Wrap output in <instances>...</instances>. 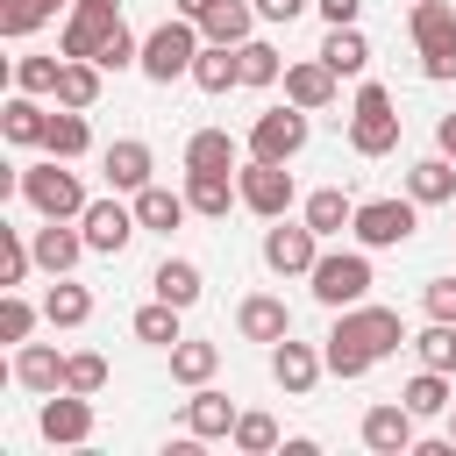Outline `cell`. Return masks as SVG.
I'll use <instances>...</instances> for the list:
<instances>
[{"label": "cell", "instance_id": "21", "mask_svg": "<svg viewBox=\"0 0 456 456\" xmlns=\"http://www.w3.org/2000/svg\"><path fill=\"white\" fill-rule=\"evenodd\" d=\"M342 221H349V200H342V192H314V200H306V228H314V235H335Z\"/></svg>", "mask_w": 456, "mask_h": 456}, {"label": "cell", "instance_id": "47", "mask_svg": "<svg viewBox=\"0 0 456 456\" xmlns=\"http://www.w3.org/2000/svg\"><path fill=\"white\" fill-rule=\"evenodd\" d=\"M178 7H192V14H207V7H214V0H178Z\"/></svg>", "mask_w": 456, "mask_h": 456}, {"label": "cell", "instance_id": "16", "mask_svg": "<svg viewBox=\"0 0 456 456\" xmlns=\"http://www.w3.org/2000/svg\"><path fill=\"white\" fill-rule=\"evenodd\" d=\"M192 78H200L207 93H228V86L242 78V57H228V43H221V50H207V57L192 64Z\"/></svg>", "mask_w": 456, "mask_h": 456}, {"label": "cell", "instance_id": "29", "mask_svg": "<svg viewBox=\"0 0 456 456\" xmlns=\"http://www.w3.org/2000/svg\"><path fill=\"white\" fill-rule=\"evenodd\" d=\"M50 150H57V157H78V150H86V121H78V114H57V121H50Z\"/></svg>", "mask_w": 456, "mask_h": 456}, {"label": "cell", "instance_id": "27", "mask_svg": "<svg viewBox=\"0 0 456 456\" xmlns=\"http://www.w3.org/2000/svg\"><path fill=\"white\" fill-rule=\"evenodd\" d=\"M406 406H413V413H442V406H449V392H442V370L413 378V385H406Z\"/></svg>", "mask_w": 456, "mask_h": 456}, {"label": "cell", "instance_id": "18", "mask_svg": "<svg viewBox=\"0 0 456 456\" xmlns=\"http://www.w3.org/2000/svg\"><path fill=\"white\" fill-rule=\"evenodd\" d=\"M150 285H157V299H171V306H192V299H200V271H192V264H164Z\"/></svg>", "mask_w": 456, "mask_h": 456}, {"label": "cell", "instance_id": "23", "mask_svg": "<svg viewBox=\"0 0 456 456\" xmlns=\"http://www.w3.org/2000/svg\"><path fill=\"white\" fill-rule=\"evenodd\" d=\"M135 335H142V342H178V306H171V299H164V306H142V314H135Z\"/></svg>", "mask_w": 456, "mask_h": 456}, {"label": "cell", "instance_id": "40", "mask_svg": "<svg viewBox=\"0 0 456 456\" xmlns=\"http://www.w3.org/2000/svg\"><path fill=\"white\" fill-rule=\"evenodd\" d=\"M50 314H57V321H78V314H86V292H50Z\"/></svg>", "mask_w": 456, "mask_h": 456}, {"label": "cell", "instance_id": "8", "mask_svg": "<svg viewBox=\"0 0 456 456\" xmlns=\"http://www.w3.org/2000/svg\"><path fill=\"white\" fill-rule=\"evenodd\" d=\"M363 442L385 449V456H399V449L413 442V406H370V413H363Z\"/></svg>", "mask_w": 456, "mask_h": 456}, {"label": "cell", "instance_id": "2", "mask_svg": "<svg viewBox=\"0 0 456 456\" xmlns=\"http://www.w3.org/2000/svg\"><path fill=\"white\" fill-rule=\"evenodd\" d=\"M413 28H420V43H428V78H456V21H449V7L428 0V7L413 14Z\"/></svg>", "mask_w": 456, "mask_h": 456}, {"label": "cell", "instance_id": "46", "mask_svg": "<svg viewBox=\"0 0 456 456\" xmlns=\"http://www.w3.org/2000/svg\"><path fill=\"white\" fill-rule=\"evenodd\" d=\"M86 14H114V0H86Z\"/></svg>", "mask_w": 456, "mask_h": 456}, {"label": "cell", "instance_id": "37", "mask_svg": "<svg viewBox=\"0 0 456 456\" xmlns=\"http://www.w3.org/2000/svg\"><path fill=\"white\" fill-rule=\"evenodd\" d=\"M21 378H28V385H50V378H57V356H50V349H28V356H21Z\"/></svg>", "mask_w": 456, "mask_h": 456}, {"label": "cell", "instance_id": "11", "mask_svg": "<svg viewBox=\"0 0 456 456\" xmlns=\"http://www.w3.org/2000/svg\"><path fill=\"white\" fill-rule=\"evenodd\" d=\"M264 256H271V271H306L314 264V228H271Z\"/></svg>", "mask_w": 456, "mask_h": 456}, {"label": "cell", "instance_id": "12", "mask_svg": "<svg viewBox=\"0 0 456 456\" xmlns=\"http://www.w3.org/2000/svg\"><path fill=\"white\" fill-rule=\"evenodd\" d=\"M28 200H36L43 214H71V207H78V185H71L64 171H28Z\"/></svg>", "mask_w": 456, "mask_h": 456}, {"label": "cell", "instance_id": "10", "mask_svg": "<svg viewBox=\"0 0 456 456\" xmlns=\"http://www.w3.org/2000/svg\"><path fill=\"white\" fill-rule=\"evenodd\" d=\"M128 235H135V221H128V214H121L114 200H100V207H86V242H93V249H121Z\"/></svg>", "mask_w": 456, "mask_h": 456}, {"label": "cell", "instance_id": "44", "mask_svg": "<svg viewBox=\"0 0 456 456\" xmlns=\"http://www.w3.org/2000/svg\"><path fill=\"white\" fill-rule=\"evenodd\" d=\"M321 7H328V21L342 28V21H356V7H363V0H321Z\"/></svg>", "mask_w": 456, "mask_h": 456}, {"label": "cell", "instance_id": "17", "mask_svg": "<svg viewBox=\"0 0 456 456\" xmlns=\"http://www.w3.org/2000/svg\"><path fill=\"white\" fill-rule=\"evenodd\" d=\"M107 178H114V185H142V178H150V150H142V142H114V150H107Z\"/></svg>", "mask_w": 456, "mask_h": 456}, {"label": "cell", "instance_id": "22", "mask_svg": "<svg viewBox=\"0 0 456 456\" xmlns=\"http://www.w3.org/2000/svg\"><path fill=\"white\" fill-rule=\"evenodd\" d=\"M192 428H200V435H228V428H235V406H228L221 392H200V399H192Z\"/></svg>", "mask_w": 456, "mask_h": 456}, {"label": "cell", "instance_id": "39", "mask_svg": "<svg viewBox=\"0 0 456 456\" xmlns=\"http://www.w3.org/2000/svg\"><path fill=\"white\" fill-rule=\"evenodd\" d=\"M100 64H128V28H121V21L107 28V43H100Z\"/></svg>", "mask_w": 456, "mask_h": 456}, {"label": "cell", "instance_id": "20", "mask_svg": "<svg viewBox=\"0 0 456 456\" xmlns=\"http://www.w3.org/2000/svg\"><path fill=\"white\" fill-rule=\"evenodd\" d=\"M178 214H185V200H171V192H142V200H135V221H142V228H164V235H171Z\"/></svg>", "mask_w": 456, "mask_h": 456}, {"label": "cell", "instance_id": "32", "mask_svg": "<svg viewBox=\"0 0 456 456\" xmlns=\"http://www.w3.org/2000/svg\"><path fill=\"white\" fill-rule=\"evenodd\" d=\"M43 435H64V442H78V435H86V406H50V413H43Z\"/></svg>", "mask_w": 456, "mask_h": 456}, {"label": "cell", "instance_id": "28", "mask_svg": "<svg viewBox=\"0 0 456 456\" xmlns=\"http://www.w3.org/2000/svg\"><path fill=\"white\" fill-rule=\"evenodd\" d=\"M7 135H14V142H36V135H50V121H43L28 100H14V107H7Z\"/></svg>", "mask_w": 456, "mask_h": 456}, {"label": "cell", "instance_id": "30", "mask_svg": "<svg viewBox=\"0 0 456 456\" xmlns=\"http://www.w3.org/2000/svg\"><path fill=\"white\" fill-rule=\"evenodd\" d=\"M449 164H413V200H449Z\"/></svg>", "mask_w": 456, "mask_h": 456}, {"label": "cell", "instance_id": "33", "mask_svg": "<svg viewBox=\"0 0 456 456\" xmlns=\"http://www.w3.org/2000/svg\"><path fill=\"white\" fill-rule=\"evenodd\" d=\"M171 363H178V378H207L214 370V349L207 342H185V349H171Z\"/></svg>", "mask_w": 456, "mask_h": 456}, {"label": "cell", "instance_id": "36", "mask_svg": "<svg viewBox=\"0 0 456 456\" xmlns=\"http://www.w3.org/2000/svg\"><path fill=\"white\" fill-rule=\"evenodd\" d=\"M57 93H64L71 107H86V100H93V71H57Z\"/></svg>", "mask_w": 456, "mask_h": 456}, {"label": "cell", "instance_id": "43", "mask_svg": "<svg viewBox=\"0 0 456 456\" xmlns=\"http://www.w3.org/2000/svg\"><path fill=\"white\" fill-rule=\"evenodd\" d=\"M306 0H256V14H271V21H292Z\"/></svg>", "mask_w": 456, "mask_h": 456}, {"label": "cell", "instance_id": "15", "mask_svg": "<svg viewBox=\"0 0 456 456\" xmlns=\"http://www.w3.org/2000/svg\"><path fill=\"white\" fill-rule=\"evenodd\" d=\"M207 36H214V43H242V36H249V7H242V0H214V7H207Z\"/></svg>", "mask_w": 456, "mask_h": 456}, {"label": "cell", "instance_id": "13", "mask_svg": "<svg viewBox=\"0 0 456 456\" xmlns=\"http://www.w3.org/2000/svg\"><path fill=\"white\" fill-rule=\"evenodd\" d=\"M285 328H292V314H285L278 299H242V335H256V342H285Z\"/></svg>", "mask_w": 456, "mask_h": 456}, {"label": "cell", "instance_id": "9", "mask_svg": "<svg viewBox=\"0 0 456 456\" xmlns=\"http://www.w3.org/2000/svg\"><path fill=\"white\" fill-rule=\"evenodd\" d=\"M299 142H306V121H299L292 107H285V114H264V121H256V157L285 164V157H292Z\"/></svg>", "mask_w": 456, "mask_h": 456}, {"label": "cell", "instance_id": "1", "mask_svg": "<svg viewBox=\"0 0 456 456\" xmlns=\"http://www.w3.org/2000/svg\"><path fill=\"white\" fill-rule=\"evenodd\" d=\"M399 342V314H356V321H342L335 335H328V370H342V378H356V370H370L385 349Z\"/></svg>", "mask_w": 456, "mask_h": 456}, {"label": "cell", "instance_id": "6", "mask_svg": "<svg viewBox=\"0 0 456 456\" xmlns=\"http://www.w3.org/2000/svg\"><path fill=\"white\" fill-rule=\"evenodd\" d=\"M356 235L378 242V249H392V242L413 235V207H406V200H370V207H356Z\"/></svg>", "mask_w": 456, "mask_h": 456}, {"label": "cell", "instance_id": "25", "mask_svg": "<svg viewBox=\"0 0 456 456\" xmlns=\"http://www.w3.org/2000/svg\"><path fill=\"white\" fill-rule=\"evenodd\" d=\"M235 57H242V86H271V78H278V57H271L264 43H242Z\"/></svg>", "mask_w": 456, "mask_h": 456}, {"label": "cell", "instance_id": "45", "mask_svg": "<svg viewBox=\"0 0 456 456\" xmlns=\"http://www.w3.org/2000/svg\"><path fill=\"white\" fill-rule=\"evenodd\" d=\"M442 150H449V157H456V114H449V121H442Z\"/></svg>", "mask_w": 456, "mask_h": 456}, {"label": "cell", "instance_id": "14", "mask_svg": "<svg viewBox=\"0 0 456 456\" xmlns=\"http://www.w3.org/2000/svg\"><path fill=\"white\" fill-rule=\"evenodd\" d=\"M321 64H328V71H363V64H370V50H363V36L342 21V28L321 43Z\"/></svg>", "mask_w": 456, "mask_h": 456}, {"label": "cell", "instance_id": "5", "mask_svg": "<svg viewBox=\"0 0 456 456\" xmlns=\"http://www.w3.org/2000/svg\"><path fill=\"white\" fill-rule=\"evenodd\" d=\"M392 135H399V121H392L385 86H363V100H356V150L378 157V150H392Z\"/></svg>", "mask_w": 456, "mask_h": 456}, {"label": "cell", "instance_id": "3", "mask_svg": "<svg viewBox=\"0 0 456 456\" xmlns=\"http://www.w3.org/2000/svg\"><path fill=\"white\" fill-rule=\"evenodd\" d=\"M363 285H370V264H363V256H321V264H314V292H321L328 306L363 299Z\"/></svg>", "mask_w": 456, "mask_h": 456}, {"label": "cell", "instance_id": "34", "mask_svg": "<svg viewBox=\"0 0 456 456\" xmlns=\"http://www.w3.org/2000/svg\"><path fill=\"white\" fill-rule=\"evenodd\" d=\"M235 442H242V449H271V442H278V428H271L264 413H242V420H235Z\"/></svg>", "mask_w": 456, "mask_h": 456}, {"label": "cell", "instance_id": "41", "mask_svg": "<svg viewBox=\"0 0 456 456\" xmlns=\"http://www.w3.org/2000/svg\"><path fill=\"white\" fill-rule=\"evenodd\" d=\"M428 306H435L442 321H456V285H449V278H442V285H428Z\"/></svg>", "mask_w": 456, "mask_h": 456}, {"label": "cell", "instance_id": "31", "mask_svg": "<svg viewBox=\"0 0 456 456\" xmlns=\"http://www.w3.org/2000/svg\"><path fill=\"white\" fill-rule=\"evenodd\" d=\"M420 356H428V370H456V335L449 328H428L420 335Z\"/></svg>", "mask_w": 456, "mask_h": 456}, {"label": "cell", "instance_id": "7", "mask_svg": "<svg viewBox=\"0 0 456 456\" xmlns=\"http://www.w3.org/2000/svg\"><path fill=\"white\" fill-rule=\"evenodd\" d=\"M242 200H249L256 214H285V200H292V178H285L271 157H256V164H249V178H242Z\"/></svg>", "mask_w": 456, "mask_h": 456}, {"label": "cell", "instance_id": "4", "mask_svg": "<svg viewBox=\"0 0 456 456\" xmlns=\"http://www.w3.org/2000/svg\"><path fill=\"white\" fill-rule=\"evenodd\" d=\"M185 64H192V28H178V21H164V28H157V36L142 43V71L171 86V78H178Z\"/></svg>", "mask_w": 456, "mask_h": 456}, {"label": "cell", "instance_id": "35", "mask_svg": "<svg viewBox=\"0 0 456 456\" xmlns=\"http://www.w3.org/2000/svg\"><path fill=\"white\" fill-rule=\"evenodd\" d=\"M36 256H43V264H71V256H78V242H71V235H57V228H43Z\"/></svg>", "mask_w": 456, "mask_h": 456}, {"label": "cell", "instance_id": "19", "mask_svg": "<svg viewBox=\"0 0 456 456\" xmlns=\"http://www.w3.org/2000/svg\"><path fill=\"white\" fill-rule=\"evenodd\" d=\"M271 370H278V385H285V392H306V385H314V356H306L299 342H285V349L271 356Z\"/></svg>", "mask_w": 456, "mask_h": 456}, {"label": "cell", "instance_id": "26", "mask_svg": "<svg viewBox=\"0 0 456 456\" xmlns=\"http://www.w3.org/2000/svg\"><path fill=\"white\" fill-rule=\"evenodd\" d=\"M185 157H192V171H228V135H214V128H207V135H192V150H185Z\"/></svg>", "mask_w": 456, "mask_h": 456}, {"label": "cell", "instance_id": "42", "mask_svg": "<svg viewBox=\"0 0 456 456\" xmlns=\"http://www.w3.org/2000/svg\"><path fill=\"white\" fill-rule=\"evenodd\" d=\"M71 385L93 392V385H100V356H78V363H71Z\"/></svg>", "mask_w": 456, "mask_h": 456}, {"label": "cell", "instance_id": "24", "mask_svg": "<svg viewBox=\"0 0 456 456\" xmlns=\"http://www.w3.org/2000/svg\"><path fill=\"white\" fill-rule=\"evenodd\" d=\"M192 207L200 214H228V178L221 171H192Z\"/></svg>", "mask_w": 456, "mask_h": 456}, {"label": "cell", "instance_id": "38", "mask_svg": "<svg viewBox=\"0 0 456 456\" xmlns=\"http://www.w3.org/2000/svg\"><path fill=\"white\" fill-rule=\"evenodd\" d=\"M292 93L314 107V100H328V71H292Z\"/></svg>", "mask_w": 456, "mask_h": 456}]
</instances>
